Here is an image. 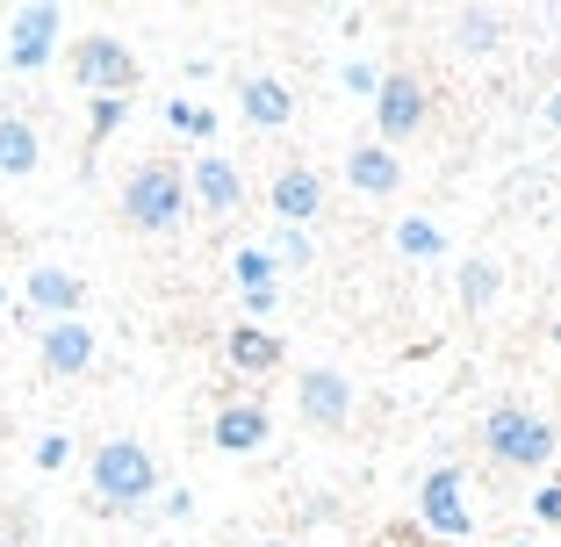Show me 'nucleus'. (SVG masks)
I'll list each match as a JSON object with an SVG mask.
<instances>
[{"instance_id":"obj_1","label":"nucleus","mask_w":561,"mask_h":547,"mask_svg":"<svg viewBox=\"0 0 561 547\" xmlns=\"http://www.w3.org/2000/svg\"><path fill=\"white\" fill-rule=\"evenodd\" d=\"M87 476H94V498L108 504V512H137V504H151V490H159V461H151L137 440H101Z\"/></svg>"},{"instance_id":"obj_2","label":"nucleus","mask_w":561,"mask_h":547,"mask_svg":"<svg viewBox=\"0 0 561 547\" xmlns=\"http://www.w3.org/2000/svg\"><path fill=\"white\" fill-rule=\"evenodd\" d=\"M187 216V173L165 167V159H145V167L123 181V224L130 231H173Z\"/></svg>"},{"instance_id":"obj_3","label":"nucleus","mask_w":561,"mask_h":547,"mask_svg":"<svg viewBox=\"0 0 561 547\" xmlns=\"http://www.w3.org/2000/svg\"><path fill=\"white\" fill-rule=\"evenodd\" d=\"M482 447H490L496 468H547L554 425H547L540 411H526V403H496V411L482 418Z\"/></svg>"},{"instance_id":"obj_4","label":"nucleus","mask_w":561,"mask_h":547,"mask_svg":"<svg viewBox=\"0 0 561 547\" xmlns=\"http://www.w3.org/2000/svg\"><path fill=\"white\" fill-rule=\"evenodd\" d=\"M72 80H80L87 94H101V101H123V94L137 87L130 44H123V36H108V30L80 36V44H72Z\"/></svg>"},{"instance_id":"obj_5","label":"nucleus","mask_w":561,"mask_h":547,"mask_svg":"<svg viewBox=\"0 0 561 547\" xmlns=\"http://www.w3.org/2000/svg\"><path fill=\"white\" fill-rule=\"evenodd\" d=\"M425 123H432L425 80H417V72H381V87H375V130H381V145H403V137H417Z\"/></svg>"},{"instance_id":"obj_6","label":"nucleus","mask_w":561,"mask_h":547,"mask_svg":"<svg viewBox=\"0 0 561 547\" xmlns=\"http://www.w3.org/2000/svg\"><path fill=\"white\" fill-rule=\"evenodd\" d=\"M417 518H425V533H439V540H468V533H476L461 468H432V476L417 482Z\"/></svg>"},{"instance_id":"obj_7","label":"nucleus","mask_w":561,"mask_h":547,"mask_svg":"<svg viewBox=\"0 0 561 547\" xmlns=\"http://www.w3.org/2000/svg\"><path fill=\"white\" fill-rule=\"evenodd\" d=\"M58 30H66V15H58L50 0L15 8V15H8V66H15V72H44L50 50H58Z\"/></svg>"},{"instance_id":"obj_8","label":"nucleus","mask_w":561,"mask_h":547,"mask_svg":"<svg viewBox=\"0 0 561 547\" xmlns=\"http://www.w3.org/2000/svg\"><path fill=\"white\" fill-rule=\"evenodd\" d=\"M266 202H274V224L280 231H310L317 216H324V181H317V167H280L274 187H266Z\"/></svg>"},{"instance_id":"obj_9","label":"nucleus","mask_w":561,"mask_h":547,"mask_svg":"<svg viewBox=\"0 0 561 547\" xmlns=\"http://www.w3.org/2000/svg\"><path fill=\"white\" fill-rule=\"evenodd\" d=\"M296 411L310 418V425L339 432V425L353 418V389H346V375H339V367H310V375L296 381Z\"/></svg>"},{"instance_id":"obj_10","label":"nucleus","mask_w":561,"mask_h":547,"mask_svg":"<svg viewBox=\"0 0 561 547\" xmlns=\"http://www.w3.org/2000/svg\"><path fill=\"white\" fill-rule=\"evenodd\" d=\"M36 353H44L50 375H87L94 367V332H87L80 317H58V324L36 332Z\"/></svg>"},{"instance_id":"obj_11","label":"nucleus","mask_w":561,"mask_h":547,"mask_svg":"<svg viewBox=\"0 0 561 547\" xmlns=\"http://www.w3.org/2000/svg\"><path fill=\"white\" fill-rule=\"evenodd\" d=\"M231 282H238V303H245V317H274L280 303V266L266 260V246H245L231 260Z\"/></svg>"},{"instance_id":"obj_12","label":"nucleus","mask_w":561,"mask_h":547,"mask_svg":"<svg viewBox=\"0 0 561 547\" xmlns=\"http://www.w3.org/2000/svg\"><path fill=\"white\" fill-rule=\"evenodd\" d=\"M187 187H195V202H202L209 216H231L238 202H245V181H238V167L224 159V151H202L195 173H187Z\"/></svg>"},{"instance_id":"obj_13","label":"nucleus","mask_w":561,"mask_h":547,"mask_svg":"<svg viewBox=\"0 0 561 547\" xmlns=\"http://www.w3.org/2000/svg\"><path fill=\"white\" fill-rule=\"evenodd\" d=\"M266 432H274V418H266V403H224V411H216V432H209V440H216V447H224V454H260L266 447Z\"/></svg>"},{"instance_id":"obj_14","label":"nucleus","mask_w":561,"mask_h":547,"mask_svg":"<svg viewBox=\"0 0 561 547\" xmlns=\"http://www.w3.org/2000/svg\"><path fill=\"white\" fill-rule=\"evenodd\" d=\"M238 116H245L252 130H280V123L296 116V94L280 80H266V72H252V80H238Z\"/></svg>"},{"instance_id":"obj_15","label":"nucleus","mask_w":561,"mask_h":547,"mask_svg":"<svg viewBox=\"0 0 561 547\" xmlns=\"http://www.w3.org/2000/svg\"><path fill=\"white\" fill-rule=\"evenodd\" d=\"M80 296H87L80 274H66V266H30V310H44L50 324H58V317H80Z\"/></svg>"},{"instance_id":"obj_16","label":"nucleus","mask_w":561,"mask_h":547,"mask_svg":"<svg viewBox=\"0 0 561 547\" xmlns=\"http://www.w3.org/2000/svg\"><path fill=\"white\" fill-rule=\"evenodd\" d=\"M346 181L360 187V195H397L403 187V159L389 145H353L346 151Z\"/></svg>"},{"instance_id":"obj_17","label":"nucleus","mask_w":561,"mask_h":547,"mask_svg":"<svg viewBox=\"0 0 561 547\" xmlns=\"http://www.w3.org/2000/svg\"><path fill=\"white\" fill-rule=\"evenodd\" d=\"M36 159H44V137H36L30 116H0V173L8 181H30Z\"/></svg>"},{"instance_id":"obj_18","label":"nucleus","mask_w":561,"mask_h":547,"mask_svg":"<svg viewBox=\"0 0 561 547\" xmlns=\"http://www.w3.org/2000/svg\"><path fill=\"white\" fill-rule=\"evenodd\" d=\"M231 367H238V375H274V367H280V332H266V324H238V332H231Z\"/></svg>"},{"instance_id":"obj_19","label":"nucleus","mask_w":561,"mask_h":547,"mask_svg":"<svg viewBox=\"0 0 561 547\" xmlns=\"http://www.w3.org/2000/svg\"><path fill=\"white\" fill-rule=\"evenodd\" d=\"M397 252L417 260V266H432V260H446V231L432 216H397Z\"/></svg>"},{"instance_id":"obj_20","label":"nucleus","mask_w":561,"mask_h":547,"mask_svg":"<svg viewBox=\"0 0 561 547\" xmlns=\"http://www.w3.org/2000/svg\"><path fill=\"white\" fill-rule=\"evenodd\" d=\"M496 36H504L496 8H454V44L461 50H496Z\"/></svg>"},{"instance_id":"obj_21","label":"nucleus","mask_w":561,"mask_h":547,"mask_svg":"<svg viewBox=\"0 0 561 547\" xmlns=\"http://www.w3.org/2000/svg\"><path fill=\"white\" fill-rule=\"evenodd\" d=\"M496 288H504V266H496V260H461V303H468V310L496 303Z\"/></svg>"},{"instance_id":"obj_22","label":"nucleus","mask_w":561,"mask_h":547,"mask_svg":"<svg viewBox=\"0 0 561 547\" xmlns=\"http://www.w3.org/2000/svg\"><path fill=\"white\" fill-rule=\"evenodd\" d=\"M266 260H274V266H310V260H317V246H310L302 231H274V246H266Z\"/></svg>"},{"instance_id":"obj_23","label":"nucleus","mask_w":561,"mask_h":547,"mask_svg":"<svg viewBox=\"0 0 561 547\" xmlns=\"http://www.w3.org/2000/svg\"><path fill=\"white\" fill-rule=\"evenodd\" d=\"M339 80H346V94H360V101H375V87H381V72L367 66V58H346V72H339Z\"/></svg>"},{"instance_id":"obj_24","label":"nucleus","mask_w":561,"mask_h":547,"mask_svg":"<svg viewBox=\"0 0 561 547\" xmlns=\"http://www.w3.org/2000/svg\"><path fill=\"white\" fill-rule=\"evenodd\" d=\"M66 461H72V440H66V432L36 440V468H66Z\"/></svg>"},{"instance_id":"obj_25","label":"nucleus","mask_w":561,"mask_h":547,"mask_svg":"<svg viewBox=\"0 0 561 547\" xmlns=\"http://www.w3.org/2000/svg\"><path fill=\"white\" fill-rule=\"evenodd\" d=\"M533 518H540V526H561V482H547L540 498H533Z\"/></svg>"},{"instance_id":"obj_26","label":"nucleus","mask_w":561,"mask_h":547,"mask_svg":"<svg viewBox=\"0 0 561 547\" xmlns=\"http://www.w3.org/2000/svg\"><path fill=\"white\" fill-rule=\"evenodd\" d=\"M123 116H130V101H94V137H108Z\"/></svg>"},{"instance_id":"obj_27","label":"nucleus","mask_w":561,"mask_h":547,"mask_svg":"<svg viewBox=\"0 0 561 547\" xmlns=\"http://www.w3.org/2000/svg\"><path fill=\"white\" fill-rule=\"evenodd\" d=\"M540 116H547V130H561V94H547V109H540Z\"/></svg>"},{"instance_id":"obj_28","label":"nucleus","mask_w":561,"mask_h":547,"mask_svg":"<svg viewBox=\"0 0 561 547\" xmlns=\"http://www.w3.org/2000/svg\"><path fill=\"white\" fill-rule=\"evenodd\" d=\"M260 547H288V540H260Z\"/></svg>"},{"instance_id":"obj_29","label":"nucleus","mask_w":561,"mask_h":547,"mask_svg":"<svg viewBox=\"0 0 561 547\" xmlns=\"http://www.w3.org/2000/svg\"><path fill=\"white\" fill-rule=\"evenodd\" d=\"M554 346H561V324H554Z\"/></svg>"},{"instance_id":"obj_30","label":"nucleus","mask_w":561,"mask_h":547,"mask_svg":"<svg viewBox=\"0 0 561 547\" xmlns=\"http://www.w3.org/2000/svg\"><path fill=\"white\" fill-rule=\"evenodd\" d=\"M0 547H22V540H0Z\"/></svg>"},{"instance_id":"obj_31","label":"nucleus","mask_w":561,"mask_h":547,"mask_svg":"<svg viewBox=\"0 0 561 547\" xmlns=\"http://www.w3.org/2000/svg\"><path fill=\"white\" fill-rule=\"evenodd\" d=\"M0 303H8V288H0Z\"/></svg>"}]
</instances>
